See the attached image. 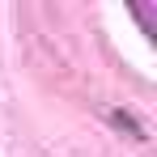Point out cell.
Masks as SVG:
<instances>
[]
</instances>
